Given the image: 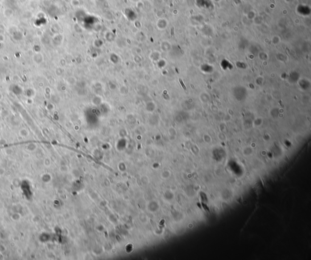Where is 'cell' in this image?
<instances>
[{"label": "cell", "mask_w": 311, "mask_h": 260, "mask_svg": "<svg viewBox=\"0 0 311 260\" xmlns=\"http://www.w3.org/2000/svg\"><path fill=\"white\" fill-rule=\"evenodd\" d=\"M179 81H180V83H181V85H182V86L183 87V88H184V89L186 90V87H185V85H184V83H183V82H182V80H181L180 79V80H179Z\"/></svg>", "instance_id": "cell-1"}]
</instances>
